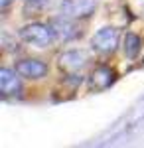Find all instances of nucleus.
<instances>
[{"mask_svg": "<svg viewBox=\"0 0 144 148\" xmlns=\"http://www.w3.org/2000/svg\"><path fill=\"white\" fill-rule=\"evenodd\" d=\"M20 38L26 44H32L36 47H45L56 40V30L47 24H30L20 30Z\"/></svg>", "mask_w": 144, "mask_h": 148, "instance_id": "nucleus-1", "label": "nucleus"}, {"mask_svg": "<svg viewBox=\"0 0 144 148\" xmlns=\"http://www.w3.org/2000/svg\"><path fill=\"white\" fill-rule=\"evenodd\" d=\"M117 44H119V30H115V28H103L91 40L93 49L99 51V53H109V51H112L117 47Z\"/></svg>", "mask_w": 144, "mask_h": 148, "instance_id": "nucleus-2", "label": "nucleus"}, {"mask_svg": "<svg viewBox=\"0 0 144 148\" xmlns=\"http://www.w3.org/2000/svg\"><path fill=\"white\" fill-rule=\"evenodd\" d=\"M16 71L24 79H42L47 75V65L40 59H22L16 63Z\"/></svg>", "mask_w": 144, "mask_h": 148, "instance_id": "nucleus-3", "label": "nucleus"}, {"mask_svg": "<svg viewBox=\"0 0 144 148\" xmlns=\"http://www.w3.org/2000/svg\"><path fill=\"white\" fill-rule=\"evenodd\" d=\"M85 61H87V57L83 51H79V49H69V51H63L61 56H59V67L63 69L65 73L69 75H75L77 71H81V67L85 65Z\"/></svg>", "mask_w": 144, "mask_h": 148, "instance_id": "nucleus-4", "label": "nucleus"}, {"mask_svg": "<svg viewBox=\"0 0 144 148\" xmlns=\"http://www.w3.org/2000/svg\"><path fill=\"white\" fill-rule=\"evenodd\" d=\"M115 77H117L115 69H111L109 65H101V67H97L91 73L89 87H91V91H103V89H107L112 81H115Z\"/></svg>", "mask_w": 144, "mask_h": 148, "instance_id": "nucleus-5", "label": "nucleus"}, {"mask_svg": "<svg viewBox=\"0 0 144 148\" xmlns=\"http://www.w3.org/2000/svg\"><path fill=\"white\" fill-rule=\"evenodd\" d=\"M95 8V2L93 0H63L61 2V14L63 16H71V18H77V16H89Z\"/></svg>", "mask_w": 144, "mask_h": 148, "instance_id": "nucleus-6", "label": "nucleus"}, {"mask_svg": "<svg viewBox=\"0 0 144 148\" xmlns=\"http://www.w3.org/2000/svg\"><path fill=\"white\" fill-rule=\"evenodd\" d=\"M20 73L12 69H0V91L4 95H16L20 91Z\"/></svg>", "mask_w": 144, "mask_h": 148, "instance_id": "nucleus-7", "label": "nucleus"}, {"mask_svg": "<svg viewBox=\"0 0 144 148\" xmlns=\"http://www.w3.org/2000/svg\"><path fill=\"white\" fill-rule=\"evenodd\" d=\"M124 56L128 57V59H134V57L140 53V49H142V38L138 34H134V32H126L124 36Z\"/></svg>", "mask_w": 144, "mask_h": 148, "instance_id": "nucleus-8", "label": "nucleus"}, {"mask_svg": "<svg viewBox=\"0 0 144 148\" xmlns=\"http://www.w3.org/2000/svg\"><path fill=\"white\" fill-rule=\"evenodd\" d=\"M47 4H49V0H28V2H26V12L30 10V8H32V12L44 10Z\"/></svg>", "mask_w": 144, "mask_h": 148, "instance_id": "nucleus-9", "label": "nucleus"}, {"mask_svg": "<svg viewBox=\"0 0 144 148\" xmlns=\"http://www.w3.org/2000/svg\"><path fill=\"white\" fill-rule=\"evenodd\" d=\"M10 2H12V0H0V6H2V8H6Z\"/></svg>", "mask_w": 144, "mask_h": 148, "instance_id": "nucleus-10", "label": "nucleus"}]
</instances>
